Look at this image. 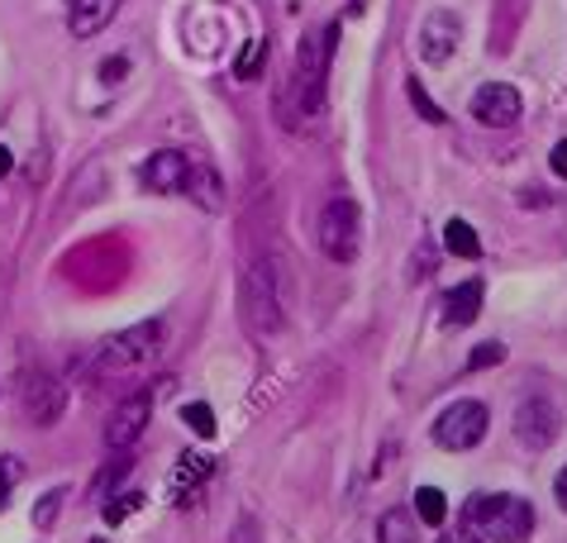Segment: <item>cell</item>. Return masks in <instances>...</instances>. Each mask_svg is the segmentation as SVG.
<instances>
[{
	"label": "cell",
	"instance_id": "cell-1",
	"mask_svg": "<svg viewBox=\"0 0 567 543\" xmlns=\"http://www.w3.org/2000/svg\"><path fill=\"white\" fill-rule=\"evenodd\" d=\"M334 39H339V24H324L320 34H306L301 48H296V72H291V95H296V110L301 120L320 115L324 110V76H329V62H334Z\"/></svg>",
	"mask_w": 567,
	"mask_h": 543
},
{
	"label": "cell",
	"instance_id": "cell-2",
	"mask_svg": "<svg viewBox=\"0 0 567 543\" xmlns=\"http://www.w3.org/2000/svg\"><path fill=\"white\" fill-rule=\"evenodd\" d=\"M163 319H144V325L115 334V339H105L96 348V362H91V372L96 377H130L138 367H148L157 354H163Z\"/></svg>",
	"mask_w": 567,
	"mask_h": 543
},
{
	"label": "cell",
	"instance_id": "cell-3",
	"mask_svg": "<svg viewBox=\"0 0 567 543\" xmlns=\"http://www.w3.org/2000/svg\"><path fill=\"white\" fill-rule=\"evenodd\" d=\"M244 319L248 329L267 339L287 319V300H281V267L272 258H254L244 272Z\"/></svg>",
	"mask_w": 567,
	"mask_h": 543
},
{
	"label": "cell",
	"instance_id": "cell-4",
	"mask_svg": "<svg viewBox=\"0 0 567 543\" xmlns=\"http://www.w3.org/2000/svg\"><path fill=\"white\" fill-rule=\"evenodd\" d=\"M472 520H477V530L496 543H525L534 534V505L525 496H511V491H501V496H477L472 501Z\"/></svg>",
	"mask_w": 567,
	"mask_h": 543
},
{
	"label": "cell",
	"instance_id": "cell-5",
	"mask_svg": "<svg viewBox=\"0 0 567 543\" xmlns=\"http://www.w3.org/2000/svg\"><path fill=\"white\" fill-rule=\"evenodd\" d=\"M315 238H320V253L329 263H353L358 248H362V211H358V201H349V196L329 201Z\"/></svg>",
	"mask_w": 567,
	"mask_h": 543
},
{
	"label": "cell",
	"instance_id": "cell-6",
	"mask_svg": "<svg viewBox=\"0 0 567 543\" xmlns=\"http://www.w3.org/2000/svg\"><path fill=\"white\" fill-rule=\"evenodd\" d=\"M486 424H492V414H486L482 401H453L444 414L434 420V443L449 453H467L477 449L486 439Z\"/></svg>",
	"mask_w": 567,
	"mask_h": 543
},
{
	"label": "cell",
	"instance_id": "cell-7",
	"mask_svg": "<svg viewBox=\"0 0 567 543\" xmlns=\"http://www.w3.org/2000/svg\"><path fill=\"white\" fill-rule=\"evenodd\" d=\"M20 410L29 424L53 429L62 420V410H68V387H62L53 372H29L20 387Z\"/></svg>",
	"mask_w": 567,
	"mask_h": 543
},
{
	"label": "cell",
	"instance_id": "cell-8",
	"mask_svg": "<svg viewBox=\"0 0 567 543\" xmlns=\"http://www.w3.org/2000/svg\"><path fill=\"white\" fill-rule=\"evenodd\" d=\"M558 429H563V420H558V406L548 401V396H525V401L515 406V439L525 443V449L544 453L548 443L558 439Z\"/></svg>",
	"mask_w": 567,
	"mask_h": 543
},
{
	"label": "cell",
	"instance_id": "cell-9",
	"mask_svg": "<svg viewBox=\"0 0 567 543\" xmlns=\"http://www.w3.org/2000/svg\"><path fill=\"white\" fill-rule=\"evenodd\" d=\"M458 39H463V20L453 10H434L430 20L415 29V53L420 62H430V68H444V62L458 53Z\"/></svg>",
	"mask_w": 567,
	"mask_h": 543
},
{
	"label": "cell",
	"instance_id": "cell-10",
	"mask_svg": "<svg viewBox=\"0 0 567 543\" xmlns=\"http://www.w3.org/2000/svg\"><path fill=\"white\" fill-rule=\"evenodd\" d=\"M148 420H153V396H130V401H120L115 410H110V420H105V443L115 453H124V449H134L138 439H144V429H148Z\"/></svg>",
	"mask_w": 567,
	"mask_h": 543
},
{
	"label": "cell",
	"instance_id": "cell-11",
	"mask_svg": "<svg viewBox=\"0 0 567 543\" xmlns=\"http://www.w3.org/2000/svg\"><path fill=\"white\" fill-rule=\"evenodd\" d=\"M519 110H525V101H519V91L511 82H486L472 95V120L486 124V130H511Z\"/></svg>",
	"mask_w": 567,
	"mask_h": 543
},
{
	"label": "cell",
	"instance_id": "cell-12",
	"mask_svg": "<svg viewBox=\"0 0 567 543\" xmlns=\"http://www.w3.org/2000/svg\"><path fill=\"white\" fill-rule=\"evenodd\" d=\"M186 163H192V153L157 148L148 163L138 167V177H144V186L157 191V196H182V186H186Z\"/></svg>",
	"mask_w": 567,
	"mask_h": 543
},
{
	"label": "cell",
	"instance_id": "cell-13",
	"mask_svg": "<svg viewBox=\"0 0 567 543\" xmlns=\"http://www.w3.org/2000/svg\"><path fill=\"white\" fill-rule=\"evenodd\" d=\"M182 196H192L206 215L225 211V182H219V172L206 163V157H192V163H186V186H182Z\"/></svg>",
	"mask_w": 567,
	"mask_h": 543
},
{
	"label": "cell",
	"instance_id": "cell-14",
	"mask_svg": "<svg viewBox=\"0 0 567 543\" xmlns=\"http://www.w3.org/2000/svg\"><path fill=\"white\" fill-rule=\"evenodd\" d=\"M115 10H120V0H68V29L76 39H91L115 20Z\"/></svg>",
	"mask_w": 567,
	"mask_h": 543
},
{
	"label": "cell",
	"instance_id": "cell-15",
	"mask_svg": "<svg viewBox=\"0 0 567 543\" xmlns=\"http://www.w3.org/2000/svg\"><path fill=\"white\" fill-rule=\"evenodd\" d=\"M210 468H215V462L200 458V453H186L177 462V472H172V496H177V505H192L200 496V486L210 482Z\"/></svg>",
	"mask_w": 567,
	"mask_h": 543
},
{
	"label": "cell",
	"instance_id": "cell-16",
	"mask_svg": "<svg viewBox=\"0 0 567 543\" xmlns=\"http://www.w3.org/2000/svg\"><path fill=\"white\" fill-rule=\"evenodd\" d=\"M477 315H482V281H463V286H453V291L444 296V325L463 329Z\"/></svg>",
	"mask_w": 567,
	"mask_h": 543
},
{
	"label": "cell",
	"instance_id": "cell-17",
	"mask_svg": "<svg viewBox=\"0 0 567 543\" xmlns=\"http://www.w3.org/2000/svg\"><path fill=\"white\" fill-rule=\"evenodd\" d=\"M377 543H420V515L415 510H386L377 524Z\"/></svg>",
	"mask_w": 567,
	"mask_h": 543
},
{
	"label": "cell",
	"instance_id": "cell-18",
	"mask_svg": "<svg viewBox=\"0 0 567 543\" xmlns=\"http://www.w3.org/2000/svg\"><path fill=\"white\" fill-rule=\"evenodd\" d=\"M444 244H449L453 258H477V253H482V244H477V234H472L467 219H449V225H444Z\"/></svg>",
	"mask_w": 567,
	"mask_h": 543
},
{
	"label": "cell",
	"instance_id": "cell-19",
	"mask_svg": "<svg viewBox=\"0 0 567 543\" xmlns=\"http://www.w3.org/2000/svg\"><path fill=\"white\" fill-rule=\"evenodd\" d=\"M415 515H420L424 524H444V515H449V505H444V491H434V486H420V491H415Z\"/></svg>",
	"mask_w": 567,
	"mask_h": 543
},
{
	"label": "cell",
	"instance_id": "cell-20",
	"mask_svg": "<svg viewBox=\"0 0 567 543\" xmlns=\"http://www.w3.org/2000/svg\"><path fill=\"white\" fill-rule=\"evenodd\" d=\"M262 58H267V43H248V48H244V58L234 62V72H239L244 82H254L258 68H262Z\"/></svg>",
	"mask_w": 567,
	"mask_h": 543
},
{
	"label": "cell",
	"instance_id": "cell-21",
	"mask_svg": "<svg viewBox=\"0 0 567 543\" xmlns=\"http://www.w3.org/2000/svg\"><path fill=\"white\" fill-rule=\"evenodd\" d=\"M186 424H192L200 439H210V434H215V410H210V406H200V401H196V406H186Z\"/></svg>",
	"mask_w": 567,
	"mask_h": 543
},
{
	"label": "cell",
	"instance_id": "cell-22",
	"mask_svg": "<svg viewBox=\"0 0 567 543\" xmlns=\"http://www.w3.org/2000/svg\"><path fill=\"white\" fill-rule=\"evenodd\" d=\"M411 101H415V110H420V115L430 120V124H444V110H439V105L430 101V95H424V86H420V82H411Z\"/></svg>",
	"mask_w": 567,
	"mask_h": 543
},
{
	"label": "cell",
	"instance_id": "cell-23",
	"mask_svg": "<svg viewBox=\"0 0 567 543\" xmlns=\"http://www.w3.org/2000/svg\"><path fill=\"white\" fill-rule=\"evenodd\" d=\"M501 358H506V348H501V344H477V354L467 358V367H472V372H482V367H492Z\"/></svg>",
	"mask_w": 567,
	"mask_h": 543
},
{
	"label": "cell",
	"instance_id": "cell-24",
	"mask_svg": "<svg viewBox=\"0 0 567 543\" xmlns=\"http://www.w3.org/2000/svg\"><path fill=\"white\" fill-rule=\"evenodd\" d=\"M58 505H62V491H49V496H43V510H34V524H53Z\"/></svg>",
	"mask_w": 567,
	"mask_h": 543
},
{
	"label": "cell",
	"instance_id": "cell-25",
	"mask_svg": "<svg viewBox=\"0 0 567 543\" xmlns=\"http://www.w3.org/2000/svg\"><path fill=\"white\" fill-rule=\"evenodd\" d=\"M138 501H144V496H120V505H105V520H110V524H120Z\"/></svg>",
	"mask_w": 567,
	"mask_h": 543
},
{
	"label": "cell",
	"instance_id": "cell-26",
	"mask_svg": "<svg viewBox=\"0 0 567 543\" xmlns=\"http://www.w3.org/2000/svg\"><path fill=\"white\" fill-rule=\"evenodd\" d=\"M14 482H20V468H14V462H10V458H0V486H6V491H10Z\"/></svg>",
	"mask_w": 567,
	"mask_h": 543
},
{
	"label": "cell",
	"instance_id": "cell-27",
	"mask_svg": "<svg viewBox=\"0 0 567 543\" xmlns=\"http://www.w3.org/2000/svg\"><path fill=\"white\" fill-rule=\"evenodd\" d=\"M554 501H558V510H563V515H567V468L554 477Z\"/></svg>",
	"mask_w": 567,
	"mask_h": 543
},
{
	"label": "cell",
	"instance_id": "cell-28",
	"mask_svg": "<svg viewBox=\"0 0 567 543\" xmlns=\"http://www.w3.org/2000/svg\"><path fill=\"white\" fill-rule=\"evenodd\" d=\"M124 72H130V62H124V58H115V62H105V68H101L105 82H115V76H124Z\"/></svg>",
	"mask_w": 567,
	"mask_h": 543
},
{
	"label": "cell",
	"instance_id": "cell-29",
	"mask_svg": "<svg viewBox=\"0 0 567 543\" xmlns=\"http://www.w3.org/2000/svg\"><path fill=\"white\" fill-rule=\"evenodd\" d=\"M554 172H558V177H567V139L554 148Z\"/></svg>",
	"mask_w": 567,
	"mask_h": 543
},
{
	"label": "cell",
	"instance_id": "cell-30",
	"mask_svg": "<svg viewBox=\"0 0 567 543\" xmlns=\"http://www.w3.org/2000/svg\"><path fill=\"white\" fill-rule=\"evenodd\" d=\"M10 167H14V157H10V148H6V143H0V177H6Z\"/></svg>",
	"mask_w": 567,
	"mask_h": 543
},
{
	"label": "cell",
	"instance_id": "cell-31",
	"mask_svg": "<svg viewBox=\"0 0 567 543\" xmlns=\"http://www.w3.org/2000/svg\"><path fill=\"white\" fill-rule=\"evenodd\" d=\"M439 543H482V539H472V534L458 530V534H449V539H439Z\"/></svg>",
	"mask_w": 567,
	"mask_h": 543
},
{
	"label": "cell",
	"instance_id": "cell-32",
	"mask_svg": "<svg viewBox=\"0 0 567 543\" xmlns=\"http://www.w3.org/2000/svg\"><path fill=\"white\" fill-rule=\"evenodd\" d=\"M6 496H10V491H6V486H0V510H6Z\"/></svg>",
	"mask_w": 567,
	"mask_h": 543
}]
</instances>
